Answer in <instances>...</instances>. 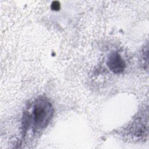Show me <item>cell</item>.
I'll return each mask as SVG.
<instances>
[{
    "label": "cell",
    "instance_id": "6da1fadb",
    "mask_svg": "<svg viewBox=\"0 0 149 149\" xmlns=\"http://www.w3.org/2000/svg\"><path fill=\"white\" fill-rule=\"evenodd\" d=\"M26 116H24V126H31L34 130H40L50 122L54 109L51 102L44 97L37 98L32 103Z\"/></svg>",
    "mask_w": 149,
    "mask_h": 149
},
{
    "label": "cell",
    "instance_id": "7a4b0ae2",
    "mask_svg": "<svg viewBox=\"0 0 149 149\" xmlns=\"http://www.w3.org/2000/svg\"><path fill=\"white\" fill-rule=\"evenodd\" d=\"M107 66L115 74L122 73L126 67V63L121 56L117 52H112L107 58Z\"/></svg>",
    "mask_w": 149,
    "mask_h": 149
},
{
    "label": "cell",
    "instance_id": "3957f363",
    "mask_svg": "<svg viewBox=\"0 0 149 149\" xmlns=\"http://www.w3.org/2000/svg\"><path fill=\"white\" fill-rule=\"evenodd\" d=\"M59 3L58 2H54L52 4V8L54 9V10H58L59 9Z\"/></svg>",
    "mask_w": 149,
    "mask_h": 149
}]
</instances>
